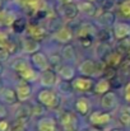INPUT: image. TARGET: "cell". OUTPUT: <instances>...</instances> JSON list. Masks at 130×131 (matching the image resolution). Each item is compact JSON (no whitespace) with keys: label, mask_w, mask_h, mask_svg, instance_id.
Instances as JSON below:
<instances>
[{"label":"cell","mask_w":130,"mask_h":131,"mask_svg":"<svg viewBox=\"0 0 130 131\" xmlns=\"http://www.w3.org/2000/svg\"><path fill=\"white\" fill-rule=\"evenodd\" d=\"M13 69L18 73V75L24 82L33 83V82H36V80L40 79V74H37V71L26 60H18V61H15L13 64Z\"/></svg>","instance_id":"obj_1"},{"label":"cell","mask_w":130,"mask_h":131,"mask_svg":"<svg viewBox=\"0 0 130 131\" xmlns=\"http://www.w3.org/2000/svg\"><path fill=\"white\" fill-rule=\"evenodd\" d=\"M37 101L47 108H55L59 104V97L55 90L51 88H45L41 89L37 94Z\"/></svg>","instance_id":"obj_2"},{"label":"cell","mask_w":130,"mask_h":131,"mask_svg":"<svg viewBox=\"0 0 130 131\" xmlns=\"http://www.w3.org/2000/svg\"><path fill=\"white\" fill-rule=\"evenodd\" d=\"M78 70L83 77H89V78H93V77H97V75L101 74V69L98 68V64L94 60H91V59L81 62Z\"/></svg>","instance_id":"obj_3"},{"label":"cell","mask_w":130,"mask_h":131,"mask_svg":"<svg viewBox=\"0 0 130 131\" xmlns=\"http://www.w3.org/2000/svg\"><path fill=\"white\" fill-rule=\"evenodd\" d=\"M93 87H94V82L89 77H78L72 80V88L75 89L77 92L86 93V92H89Z\"/></svg>","instance_id":"obj_4"},{"label":"cell","mask_w":130,"mask_h":131,"mask_svg":"<svg viewBox=\"0 0 130 131\" xmlns=\"http://www.w3.org/2000/svg\"><path fill=\"white\" fill-rule=\"evenodd\" d=\"M111 121V113L107 111H93L89 115V122L93 126H105Z\"/></svg>","instance_id":"obj_5"},{"label":"cell","mask_w":130,"mask_h":131,"mask_svg":"<svg viewBox=\"0 0 130 131\" xmlns=\"http://www.w3.org/2000/svg\"><path fill=\"white\" fill-rule=\"evenodd\" d=\"M31 61H32L33 66H35L36 69H38L40 71L48 70V69L51 68V61L47 59V56H46L43 52H40V51L32 55Z\"/></svg>","instance_id":"obj_6"},{"label":"cell","mask_w":130,"mask_h":131,"mask_svg":"<svg viewBox=\"0 0 130 131\" xmlns=\"http://www.w3.org/2000/svg\"><path fill=\"white\" fill-rule=\"evenodd\" d=\"M40 83L41 85L45 88H54L56 84H57V75L55 71L52 70H45V71H41L40 74Z\"/></svg>","instance_id":"obj_7"},{"label":"cell","mask_w":130,"mask_h":131,"mask_svg":"<svg viewBox=\"0 0 130 131\" xmlns=\"http://www.w3.org/2000/svg\"><path fill=\"white\" fill-rule=\"evenodd\" d=\"M52 37H54L55 41H57V42H60V43L68 45L73 40V31H72L69 27L63 26V27H60V28L52 35Z\"/></svg>","instance_id":"obj_8"},{"label":"cell","mask_w":130,"mask_h":131,"mask_svg":"<svg viewBox=\"0 0 130 131\" xmlns=\"http://www.w3.org/2000/svg\"><path fill=\"white\" fill-rule=\"evenodd\" d=\"M60 124H61L64 131L77 130V120L72 112H63L60 116Z\"/></svg>","instance_id":"obj_9"},{"label":"cell","mask_w":130,"mask_h":131,"mask_svg":"<svg viewBox=\"0 0 130 131\" xmlns=\"http://www.w3.org/2000/svg\"><path fill=\"white\" fill-rule=\"evenodd\" d=\"M114 36L116 40H125L130 36V24L125 22H117L114 24Z\"/></svg>","instance_id":"obj_10"},{"label":"cell","mask_w":130,"mask_h":131,"mask_svg":"<svg viewBox=\"0 0 130 131\" xmlns=\"http://www.w3.org/2000/svg\"><path fill=\"white\" fill-rule=\"evenodd\" d=\"M15 92H17V97H18L19 102H26L32 95V89H31V85L28 84V82L27 83L21 82L15 88Z\"/></svg>","instance_id":"obj_11"},{"label":"cell","mask_w":130,"mask_h":131,"mask_svg":"<svg viewBox=\"0 0 130 131\" xmlns=\"http://www.w3.org/2000/svg\"><path fill=\"white\" fill-rule=\"evenodd\" d=\"M116 106H117V97H116L115 93L107 92V93H105L102 95V98H101V107L103 110L110 111V110L115 108Z\"/></svg>","instance_id":"obj_12"},{"label":"cell","mask_w":130,"mask_h":131,"mask_svg":"<svg viewBox=\"0 0 130 131\" xmlns=\"http://www.w3.org/2000/svg\"><path fill=\"white\" fill-rule=\"evenodd\" d=\"M19 4L26 8L29 9L32 12H41L46 9V1L45 0H19Z\"/></svg>","instance_id":"obj_13"},{"label":"cell","mask_w":130,"mask_h":131,"mask_svg":"<svg viewBox=\"0 0 130 131\" xmlns=\"http://www.w3.org/2000/svg\"><path fill=\"white\" fill-rule=\"evenodd\" d=\"M79 13V9H78V5L70 3V4H65V5H61L60 8V14L63 18L65 19H74Z\"/></svg>","instance_id":"obj_14"},{"label":"cell","mask_w":130,"mask_h":131,"mask_svg":"<svg viewBox=\"0 0 130 131\" xmlns=\"http://www.w3.org/2000/svg\"><path fill=\"white\" fill-rule=\"evenodd\" d=\"M57 125L55 118L52 117H41L37 122V130L38 131H56Z\"/></svg>","instance_id":"obj_15"},{"label":"cell","mask_w":130,"mask_h":131,"mask_svg":"<svg viewBox=\"0 0 130 131\" xmlns=\"http://www.w3.org/2000/svg\"><path fill=\"white\" fill-rule=\"evenodd\" d=\"M26 33L28 37L31 38H35L37 41H41L43 37L46 36V31L43 29L42 27L40 26H36V24H29L26 27Z\"/></svg>","instance_id":"obj_16"},{"label":"cell","mask_w":130,"mask_h":131,"mask_svg":"<svg viewBox=\"0 0 130 131\" xmlns=\"http://www.w3.org/2000/svg\"><path fill=\"white\" fill-rule=\"evenodd\" d=\"M22 46H23V51L26 53H29V55H33V53L38 52L40 51V47H41L40 41H37L35 38H31V37L24 38L23 42H22Z\"/></svg>","instance_id":"obj_17"},{"label":"cell","mask_w":130,"mask_h":131,"mask_svg":"<svg viewBox=\"0 0 130 131\" xmlns=\"http://www.w3.org/2000/svg\"><path fill=\"white\" fill-rule=\"evenodd\" d=\"M15 20H17V17L13 12H9L5 9L0 10V27H13Z\"/></svg>","instance_id":"obj_18"},{"label":"cell","mask_w":130,"mask_h":131,"mask_svg":"<svg viewBox=\"0 0 130 131\" xmlns=\"http://www.w3.org/2000/svg\"><path fill=\"white\" fill-rule=\"evenodd\" d=\"M0 99L6 104H14L18 101L17 92L12 88H3L0 92Z\"/></svg>","instance_id":"obj_19"},{"label":"cell","mask_w":130,"mask_h":131,"mask_svg":"<svg viewBox=\"0 0 130 131\" xmlns=\"http://www.w3.org/2000/svg\"><path fill=\"white\" fill-rule=\"evenodd\" d=\"M57 75L63 79V80H73L74 79V75H75V69L72 66V65H60L59 69H57Z\"/></svg>","instance_id":"obj_20"},{"label":"cell","mask_w":130,"mask_h":131,"mask_svg":"<svg viewBox=\"0 0 130 131\" xmlns=\"http://www.w3.org/2000/svg\"><path fill=\"white\" fill-rule=\"evenodd\" d=\"M75 110L81 115H83V116L88 115L89 111H91V102L88 101V98H86V97H79L75 101Z\"/></svg>","instance_id":"obj_21"},{"label":"cell","mask_w":130,"mask_h":131,"mask_svg":"<svg viewBox=\"0 0 130 131\" xmlns=\"http://www.w3.org/2000/svg\"><path fill=\"white\" fill-rule=\"evenodd\" d=\"M61 59L65 61H75L77 60V53H75V50L72 45L68 43L61 50Z\"/></svg>","instance_id":"obj_22"},{"label":"cell","mask_w":130,"mask_h":131,"mask_svg":"<svg viewBox=\"0 0 130 131\" xmlns=\"http://www.w3.org/2000/svg\"><path fill=\"white\" fill-rule=\"evenodd\" d=\"M0 47L6 48L10 53H13L15 51V45L9 40L8 35L5 32H3V31H0Z\"/></svg>","instance_id":"obj_23"},{"label":"cell","mask_w":130,"mask_h":131,"mask_svg":"<svg viewBox=\"0 0 130 131\" xmlns=\"http://www.w3.org/2000/svg\"><path fill=\"white\" fill-rule=\"evenodd\" d=\"M94 92L97 94H105L107 92H110V82L105 78H101L97 83H94Z\"/></svg>","instance_id":"obj_24"},{"label":"cell","mask_w":130,"mask_h":131,"mask_svg":"<svg viewBox=\"0 0 130 131\" xmlns=\"http://www.w3.org/2000/svg\"><path fill=\"white\" fill-rule=\"evenodd\" d=\"M78 9H79V12H82L84 14H88V15H93L94 14V10H96L93 3L89 1V0H84V1L79 3L78 4Z\"/></svg>","instance_id":"obj_25"},{"label":"cell","mask_w":130,"mask_h":131,"mask_svg":"<svg viewBox=\"0 0 130 131\" xmlns=\"http://www.w3.org/2000/svg\"><path fill=\"white\" fill-rule=\"evenodd\" d=\"M120 12L125 18H130V0L120 4Z\"/></svg>","instance_id":"obj_26"},{"label":"cell","mask_w":130,"mask_h":131,"mask_svg":"<svg viewBox=\"0 0 130 131\" xmlns=\"http://www.w3.org/2000/svg\"><path fill=\"white\" fill-rule=\"evenodd\" d=\"M120 122L124 126H130V113L129 112H123L120 115Z\"/></svg>","instance_id":"obj_27"},{"label":"cell","mask_w":130,"mask_h":131,"mask_svg":"<svg viewBox=\"0 0 130 131\" xmlns=\"http://www.w3.org/2000/svg\"><path fill=\"white\" fill-rule=\"evenodd\" d=\"M9 55H10V52H9L6 48L0 47V62L6 61V60H8V57H9Z\"/></svg>","instance_id":"obj_28"},{"label":"cell","mask_w":130,"mask_h":131,"mask_svg":"<svg viewBox=\"0 0 130 131\" xmlns=\"http://www.w3.org/2000/svg\"><path fill=\"white\" fill-rule=\"evenodd\" d=\"M111 64L112 65H117V64H120L121 62V55L120 53H117V52H115V53H112L111 55Z\"/></svg>","instance_id":"obj_29"},{"label":"cell","mask_w":130,"mask_h":131,"mask_svg":"<svg viewBox=\"0 0 130 131\" xmlns=\"http://www.w3.org/2000/svg\"><path fill=\"white\" fill-rule=\"evenodd\" d=\"M9 122L4 118H0V131H8L9 130Z\"/></svg>","instance_id":"obj_30"},{"label":"cell","mask_w":130,"mask_h":131,"mask_svg":"<svg viewBox=\"0 0 130 131\" xmlns=\"http://www.w3.org/2000/svg\"><path fill=\"white\" fill-rule=\"evenodd\" d=\"M124 98L126 102H130V82L125 85V89H124Z\"/></svg>","instance_id":"obj_31"},{"label":"cell","mask_w":130,"mask_h":131,"mask_svg":"<svg viewBox=\"0 0 130 131\" xmlns=\"http://www.w3.org/2000/svg\"><path fill=\"white\" fill-rule=\"evenodd\" d=\"M61 5H65V4H70V3H73V0H57Z\"/></svg>","instance_id":"obj_32"},{"label":"cell","mask_w":130,"mask_h":131,"mask_svg":"<svg viewBox=\"0 0 130 131\" xmlns=\"http://www.w3.org/2000/svg\"><path fill=\"white\" fill-rule=\"evenodd\" d=\"M116 1H117V3H119V4H123V3H124V1H128V0H116Z\"/></svg>","instance_id":"obj_33"},{"label":"cell","mask_w":130,"mask_h":131,"mask_svg":"<svg viewBox=\"0 0 130 131\" xmlns=\"http://www.w3.org/2000/svg\"><path fill=\"white\" fill-rule=\"evenodd\" d=\"M89 131H101V130H98V129H94V127H93V129H89Z\"/></svg>","instance_id":"obj_34"},{"label":"cell","mask_w":130,"mask_h":131,"mask_svg":"<svg viewBox=\"0 0 130 131\" xmlns=\"http://www.w3.org/2000/svg\"><path fill=\"white\" fill-rule=\"evenodd\" d=\"M112 131H123V130H119V129H115V130H112Z\"/></svg>","instance_id":"obj_35"},{"label":"cell","mask_w":130,"mask_h":131,"mask_svg":"<svg viewBox=\"0 0 130 131\" xmlns=\"http://www.w3.org/2000/svg\"><path fill=\"white\" fill-rule=\"evenodd\" d=\"M0 8H1V0H0Z\"/></svg>","instance_id":"obj_36"},{"label":"cell","mask_w":130,"mask_h":131,"mask_svg":"<svg viewBox=\"0 0 130 131\" xmlns=\"http://www.w3.org/2000/svg\"><path fill=\"white\" fill-rule=\"evenodd\" d=\"M89 1H93V0H89Z\"/></svg>","instance_id":"obj_37"}]
</instances>
